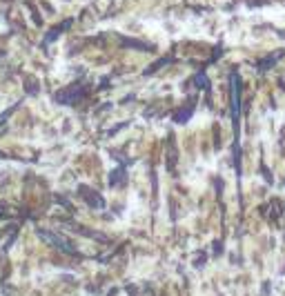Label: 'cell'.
<instances>
[{
  "mask_svg": "<svg viewBox=\"0 0 285 296\" xmlns=\"http://www.w3.org/2000/svg\"><path fill=\"white\" fill-rule=\"evenodd\" d=\"M80 96H83V87L76 85V87H69V89L60 91V94H58V100H60V103H76Z\"/></svg>",
  "mask_w": 285,
  "mask_h": 296,
  "instance_id": "cell-1",
  "label": "cell"
}]
</instances>
